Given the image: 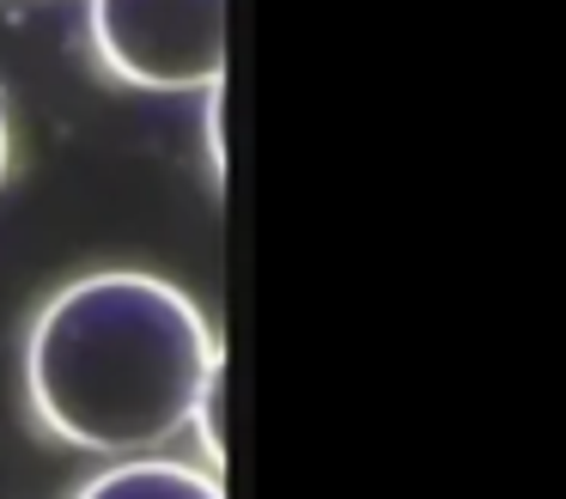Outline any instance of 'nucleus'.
Listing matches in <instances>:
<instances>
[{
    "mask_svg": "<svg viewBox=\"0 0 566 499\" xmlns=\"http://www.w3.org/2000/svg\"><path fill=\"white\" fill-rule=\"evenodd\" d=\"M104 67L147 92H213L232 55V0H92Z\"/></svg>",
    "mask_w": 566,
    "mask_h": 499,
    "instance_id": "2",
    "label": "nucleus"
},
{
    "mask_svg": "<svg viewBox=\"0 0 566 499\" xmlns=\"http://www.w3.org/2000/svg\"><path fill=\"white\" fill-rule=\"evenodd\" d=\"M74 499H226V487L208 469H189L171 457H135L92 475Z\"/></svg>",
    "mask_w": 566,
    "mask_h": 499,
    "instance_id": "3",
    "label": "nucleus"
},
{
    "mask_svg": "<svg viewBox=\"0 0 566 499\" xmlns=\"http://www.w3.org/2000/svg\"><path fill=\"white\" fill-rule=\"evenodd\" d=\"M0 177H7V116H0Z\"/></svg>",
    "mask_w": 566,
    "mask_h": 499,
    "instance_id": "4",
    "label": "nucleus"
},
{
    "mask_svg": "<svg viewBox=\"0 0 566 499\" xmlns=\"http://www.w3.org/2000/svg\"><path fill=\"white\" fill-rule=\"evenodd\" d=\"M213 372L220 347L196 299L140 268H104L62 287L25 341L38 420L104 457L177 438Z\"/></svg>",
    "mask_w": 566,
    "mask_h": 499,
    "instance_id": "1",
    "label": "nucleus"
}]
</instances>
